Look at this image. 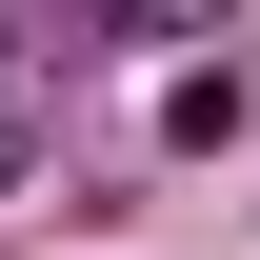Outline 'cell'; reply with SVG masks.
<instances>
[{
    "label": "cell",
    "mask_w": 260,
    "mask_h": 260,
    "mask_svg": "<svg viewBox=\"0 0 260 260\" xmlns=\"http://www.w3.org/2000/svg\"><path fill=\"white\" fill-rule=\"evenodd\" d=\"M240 0H80V40H140V60H180V40H220Z\"/></svg>",
    "instance_id": "cell-1"
},
{
    "label": "cell",
    "mask_w": 260,
    "mask_h": 260,
    "mask_svg": "<svg viewBox=\"0 0 260 260\" xmlns=\"http://www.w3.org/2000/svg\"><path fill=\"white\" fill-rule=\"evenodd\" d=\"M20 160H40V140H20V100H0V200H20Z\"/></svg>",
    "instance_id": "cell-2"
}]
</instances>
